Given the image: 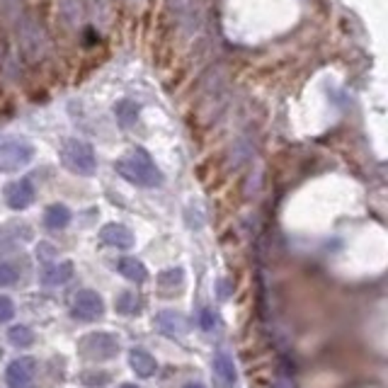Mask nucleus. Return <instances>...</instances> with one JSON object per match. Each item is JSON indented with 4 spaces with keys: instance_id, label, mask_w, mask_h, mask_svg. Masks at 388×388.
I'll return each mask as SVG.
<instances>
[{
    "instance_id": "nucleus-21",
    "label": "nucleus",
    "mask_w": 388,
    "mask_h": 388,
    "mask_svg": "<svg viewBox=\"0 0 388 388\" xmlns=\"http://www.w3.org/2000/svg\"><path fill=\"white\" fill-rule=\"evenodd\" d=\"M17 277H20L17 267H12L8 262H0V287H12L17 282Z\"/></svg>"
},
{
    "instance_id": "nucleus-17",
    "label": "nucleus",
    "mask_w": 388,
    "mask_h": 388,
    "mask_svg": "<svg viewBox=\"0 0 388 388\" xmlns=\"http://www.w3.org/2000/svg\"><path fill=\"white\" fill-rule=\"evenodd\" d=\"M184 284V272L180 267H170L158 274V287L165 291H180Z\"/></svg>"
},
{
    "instance_id": "nucleus-6",
    "label": "nucleus",
    "mask_w": 388,
    "mask_h": 388,
    "mask_svg": "<svg viewBox=\"0 0 388 388\" xmlns=\"http://www.w3.org/2000/svg\"><path fill=\"white\" fill-rule=\"evenodd\" d=\"M35 374H37V362L32 357H17L10 362L6 371V381L10 388H35Z\"/></svg>"
},
{
    "instance_id": "nucleus-22",
    "label": "nucleus",
    "mask_w": 388,
    "mask_h": 388,
    "mask_svg": "<svg viewBox=\"0 0 388 388\" xmlns=\"http://www.w3.org/2000/svg\"><path fill=\"white\" fill-rule=\"evenodd\" d=\"M15 316V304L8 296H0V323H8Z\"/></svg>"
},
{
    "instance_id": "nucleus-14",
    "label": "nucleus",
    "mask_w": 388,
    "mask_h": 388,
    "mask_svg": "<svg viewBox=\"0 0 388 388\" xmlns=\"http://www.w3.org/2000/svg\"><path fill=\"white\" fill-rule=\"evenodd\" d=\"M70 224V211L64 204H51L44 211V226L51 231H61Z\"/></svg>"
},
{
    "instance_id": "nucleus-9",
    "label": "nucleus",
    "mask_w": 388,
    "mask_h": 388,
    "mask_svg": "<svg viewBox=\"0 0 388 388\" xmlns=\"http://www.w3.org/2000/svg\"><path fill=\"white\" fill-rule=\"evenodd\" d=\"M100 240L107 245V248H119V250L134 248V233H131L124 224H107V226H102Z\"/></svg>"
},
{
    "instance_id": "nucleus-12",
    "label": "nucleus",
    "mask_w": 388,
    "mask_h": 388,
    "mask_svg": "<svg viewBox=\"0 0 388 388\" xmlns=\"http://www.w3.org/2000/svg\"><path fill=\"white\" fill-rule=\"evenodd\" d=\"M129 364H131V369L136 371V376H141V378L153 376L155 369H158V362H155V359L151 357L146 349H131V352H129Z\"/></svg>"
},
{
    "instance_id": "nucleus-13",
    "label": "nucleus",
    "mask_w": 388,
    "mask_h": 388,
    "mask_svg": "<svg viewBox=\"0 0 388 388\" xmlns=\"http://www.w3.org/2000/svg\"><path fill=\"white\" fill-rule=\"evenodd\" d=\"M117 269H119L122 277H126L129 282L141 284L148 279V269H146V264L136 258H122L119 262H117Z\"/></svg>"
},
{
    "instance_id": "nucleus-25",
    "label": "nucleus",
    "mask_w": 388,
    "mask_h": 388,
    "mask_svg": "<svg viewBox=\"0 0 388 388\" xmlns=\"http://www.w3.org/2000/svg\"><path fill=\"white\" fill-rule=\"evenodd\" d=\"M117 388H139L136 383H122V386H117Z\"/></svg>"
},
{
    "instance_id": "nucleus-18",
    "label": "nucleus",
    "mask_w": 388,
    "mask_h": 388,
    "mask_svg": "<svg viewBox=\"0 0 388 388\" xmlns=\"http://www.w3.org/2000/svg\"><path fill=\"white\" fill-rule=\"evenodd\" d=\"M8 340H10L12 347H32L35 345V333L27 325H12L8 330Z\"/></svg>"
},
{
    "instance_id": "nucleus-20",
    "label": "nucleus",
    "mask_w": 388,
    "mask_h": 388,
    "mask_svg": "<svg viewBox=\"0 0 388 388\" xmlns=\"http://www.w3.org/2000/svg\"><path fill=\"white\" fill-rule=\"evenodd\" d=\"M136 294H131V291H122L119 296L115 299V309H117V313H124V316H129V313H134L136 311Z\"/></svg>"
},
{
    "instance_id": "nucleus-19",
    "label": "nucleus",
    "mask_w": 388,
    "mask_h": 388,
    "mask_svg": "<svg viewBox=\"0 0 388 388\" xmlns=\"http://www.w3.org/2000/svg\"><path fill=\"white\" fill-rule=\"evenodd\" d=\"M112 378L110 371H83L80 374V383L88 388H102Z\"/></svg>"
},
{
    "instance_id": "nucleus-7",
    "label": "nucleus",
    "mask_w": 388,
    "mask_h": 388,
    "mask_svg": "<svg viewBox=\"0 0 388 388\" xmlns=\"http://www.w3.org/2000/svg\"><path fill=\"white\" fill-rule=\"evenodd\" d=\"M153 325L158 333L168 335V338H184L192 328L189 318L180 311H160V313H155Z\"/></svg>"
},
{
    "instance_id": "nucleus-1",
    "label": "nucleus",
    "mask_w": 388,
    "mask_h": 388,
    "mask_svg": "<svg viewBox=\"0 0 388 388\" xmlns=\"http://www.w3.org/2000/svg\"><path fill=\"white\" fill-rule=\"evenodd\" d=\"M115 168L126 182L136 184V187L151 189V187L163 184V173L158 170V165H155V160L151 158L148 151H144V148H134L126 155H122V158L117 160Z\"/></svg>"
},
{
    "instance_id": "nucleus-8",
    "label": "nucleus",
    "mask_w": 388,
    "mask_h": 388,
    "mask_svg": "<svg viewBox=\"0 0 388 388\" xmlns=\"http://www.w3.org/2000/svg\"><path fill=\"white\" fill-rule=\"evenodd\" d=\"M35 197H37V192L30 177H22V180H15V182L6 184V202H8V206L15 211H22V209H27V206H32Z\"/></svg>"
},
{
    "instance_id": "nucleus-24",
    "label": "nucleus",
    "mask_w": 388,
    "mask_h": 388,
    "mask_svg": "<svg viewBox=\"0 0 388 388\" xmlns=\"http://www.w3.org/2000/svg\"><path fill=\"white\" fill-rule=\"evenodd\" d=\"M184 388H204V386H202L200 381H189V383H187V386H184Z\"/></svg>"
},
{
    "instance_id": "nucleus-11",
    "label": "nucleus",
    "mask_w": 388,
    "mask_h": 388,
    "mask_svg": "<svg viewBox=\"0 0 388 388\" xmlns=\"http://www.w3.org/2000/svg\"><path fill=\"white\" fill-rule=\"evenodd\" d=\"M214 374L216 378H219V383L224 388H233L235 378H238V374H235V364H233V357L226 352H219L214 357Z\"/></svg>"
},
{
    "instance_id": "nucleus-2",
    "label": "nucleus",
    "mask_w": 388,
    "mask_h": 388,
    "mask_svg": "<svg viewBox=\"0 0 388 388\" xmlns=\"http://www.w3.org/2000/svg\"><path fill=\"white\" fill-rule=\"evenodd\" d=\"M61 163L66 170H70L73 175L80 177H93L95 170H97V158H95V151L90 144L80 139H68L61 148Z\"/></svg>"
},
{
    "instance_id": "nucleus-4",
    "label": "nucleus",
    "mask_w": 388,
    "mask_h": 388,
    "mask_svg": "<svg viewBox=\"0 0 388 388\" xmlns=\"http://www.w3.org/2000/svg\"><path fill=\"white\" fill-rule=\"evenodd\" d=\"M35 158V146L25 139H8L0 144V170L12 173V170L25 168Z\"/></svg>"
},
{
    "instance_id": "nucleus-10",
    "label": "nucleus",
    "mask_w": 388,
    "mask_h": 388,
    "mask_svg": "<svg viewBox=\"0 0 388 388\" xmlns=\"http://www.w3.org/2000/svg\"><path fill=\"white\" fill-rule=\"evenodd\" d=\"M70 277H73V262H70V260L49 262L41 269V282H44L46 287H61V284H66Z\"/></svg>"
},
{
    "instance_id": "nucleus-16",
    "label": "nucleus",
    "mask_w": 388,
    "mask_h": 388,
    "mask_svg": "<svg viewBox=\"0 0 388 388\" xmlns=\"http://www.w3.org/2000/svg\"><path fill=\"white\" fill-rule=\"evenodd\" d=\"M115 117L117 122H119L122 129H131V126L136 124V119H139V105L131 100H122L115 105Z\"/></svg>"
},
{
    "instance_id": "nucleus-15",
    "label": "nucleus",
    "mask_w": 388,
    "mask_h": 388,
    "mask_svg": "<svg viewBox=\"0 0 388 388\" xmlns=\"http://www.w3.org/2000/svg\"><path fill=\"white\" fill-rule=\"evenodd\" d=\"M32 231L27 226H17V224H8V226H0V250H10L15 248L17 240L22 238H30Z\"/></svg>"
},
{
    "instance_id": "nucleus-23",
    "label": "nucleus",
    "mask_w": 388,
    "mask_h": 388,
    "mask_svg": "<svg viewBox=\"0 0 388 388\" xmlns=\"http://www.w3.org/2000/svg\"><path fill=\"white\" fill-rule=\"evenodd\" d=\"M214 325H216V318L211 316L209 309H204V311H202V328H204V330H211Z\"/></svg>"
},
{
    "instance_id": "nucleus-3",
    "label": "nucleus",
    "mask_w": 388,
    "mask_h": 388,
    "mask_svg": "<svg viewBox=\"0 0 388 388\" xmlns=\"http://www.w3.org/2000/svg\"><path fill=\"white\" fill-rule=\"evenodd\" d=\"M78 354L90 362H107L119 354V338L112 333H88L78 340Z\"/></svg>"
},
{
    "instance_id": "nucleus-5",
    "label": "nucleus",
    "mask_w": 388,
    "mask_h": 388,
    "mask_svg": "<svg viewBox=\"0 0 388 388\" xmlns=\"http://www.w3.org/2000/svg\"><path fill=\"white\" fill-rule=\"evenodd\" d=\"M105 313V304H102V296L93 289H83L73 296V304H70V316L80 323H93V320L102 318Z\"/></svg>"
}]
</instances>
